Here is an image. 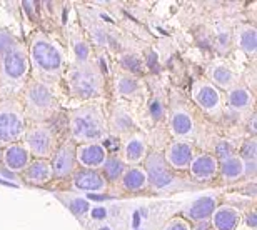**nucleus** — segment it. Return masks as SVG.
Listing matches in <instances>:
<instances>
[{"label": "nucleus", "mask_w": 257, "mask_h": 230, "mask_svg": "<svg viewBox=\"0 0 257 230\" xmlns=\"http://www.w3.org/2000/svg\"><path fill=\"white\" fill-rule=\"evenodd\" d=\"M30 79L49 87H55L64 79L65 54L64 49L44 32H35L27 45Z\"/></svg>", "instance_id": "obj_1"}, {"label": "nucleus", "mask_w": 257, "mask_h": 230, "mask_svg": "<svg viewBox=\"0 0 257 230\" xmlns=\"http://www.w3.org/2000/svg\"><path fill=\"white\" fill-rule=\"evenodd\" d=\"M30 77L27 45L15 42L0 55V100L17 99Z\"/></svg>", "instance_id": "obj_2"}, {"label": "nucleus", "mask_w": 257, "mask_h": 230, "mask_svg": "<svg viewBox=\"0 0 257 230\" xmlns=\"http://www.w3.org/2000/svg\"><path fill=\"white\" fill-rule=\"evenodd\" d=\"M69 134L75 145L97 144L109 134V122L100 104H84L69 115Z\"/></svg>", "instance_id": "obj_3"}, {"label": "nucleus", "mask_w": 257, "mask_h": 230, "mask_svg": "<svg viewBox=\"0 0 257 230\" xmlns=\"http://www.w3.org/2000/svg\"><path fill=\"white\" fill-rule=\"evenodd\" d=\"M64 75L70 94L75 99L84 100L87 104H94L97 99L104 95L105 79L95 60L85 64H70Z\"/></svg>", "instance_id": "obj_4"}, {"label": "nucleus", "mask_w": 257, "mask_h": 230, "mask_svg": "<svg viewBox=\"0 0 257 230\" xmlns=\"http://www.w3.org/2000/svg\"><path fill=\"white\" fill-rule=\"evenodd\" d=\"M20 95H22L20 104H22L25 119H30L34 124H49V120L57 115L59 97L54 87L29 79Z\"/></svg>", "instance_id": "obj_5"}, {"label": "nucleus", "mask_w": 257, "mask_h": 230, "mask_svg": "<svg viewBox=\"0 0 257 230\" xmlns=\"http://www.w3.org/2000/svg\"><path fill=\"white\" fill-rule=\"evenodd\" d=\"M27 130L22 104L17 99L0 100V149L19 144Z\"/></svg>", "instance_id": "obj_6"}, {"label": "nucleus", "mask_w": 257, "mask_h": 230, "mask_svg": "<svg viewBox=\"0 0 257 230\" xmlns=\"http://www.w3.org/2000/svg\"><path fill=\"white\" fill-rule=\"evenodd\" d=\"M22 145L27 149L32 158L49 160L57 149V134L49 124H34L27 127L22 139Z\"/></svg>", "instance_id": "obj_7"}, {"label": "nucleus", "mask_w": 257, "mask_h": 230, "mask_svg": "<svg viewBox=\"0 0 257 230\" xmlns=\"http://www.w3.org/2000/svg\"><path fill=\"white\" fill-rule=\"evenodd\" d=\"M191 99L205 115L212 119L222 117V92L210 84L209 80H195L191 89Z\"/></svg>", "instance_id": "obj_8"}, {"label": "nucleus", "mask_w": 257, "mask_h": 230, "mask_svg": "<svg viewBox=\"0 0 257 230\" xmlns=\"http://www.w3.org/2000/svg\"><path fill=\"white\" fill-rule=\"evenodd\" d=\"M146 175H147V183L156 190H166V188L172 187L176 183V172L167 165L164 160V155L161 152L152 150L147 153L146 160Z\"/></svg>", "instance_id": "obj_9"}, {"label": "nucleus", "mask_w": 257, "mask_h": 230, "mask_svg": "<svg viewBox=\"0 0 257 230\" xmlns=\"http://www.w3.org/2000/svg\"><path fill=\"white\" fill-rule=\"evenodd\" d=\"M50 167H52V175L54 178H69L72 177L79 165H77L75 158V144L70 139L62 142L57 145V149L52 153V157L49 158Z\"/></svg>", "instance_id": "obj_10"}, {"label": "nucleus", "mask_w": 257, "mask_h": 230, "mask_svg": "<svg viewBox=\"0 0 257 230\" xmlns=\"http://www.w3.org/2000/svg\"><path fill=\"white\" fill-rule=\"evenodd\" d=\"M169 130L174 140H189L195 134V122L192 114L184 105H172L169 112Z\"/></svg>", "instance_id": "obj_11"}, {"label": "nucleus", "mask_w": 257, "mask_h": 230, "mask_svg": "<svg viewBox=\"0 0 257 230\" xmlns=\"http://www.w3.org/2000/svg\"><path fill=\"white\" fill-rule=\"evenodd\" d=\"M195 155L191 140H172L164 152V160L174 172L187 170Z\"/></svg>", "instance_id": "obj_12"}, {"label": "nucleus", "mask_w": 257, "mask_h": 230, "mask_svg": "<svg viewBox=\"0 0 257 230\" xmlns=\"http://www.w3.org/2000/svg\"><path fill=\"white\" fill-rule=\"evenodd\" d=\"M72 187L79 192L85 193H105L109 188V183L102 177L99 170H90V168H77L72 173Z\"/></svg>", "instance_id": "obj_13"}, {"label": "nucleus", "mask_w": 257, "mask_h": 230, "mask_svg": "<svg viewBox=\"0 0 257 230\" xmlns=\"http://www.w3.org/2000/svg\"><path fill=\"white\" fill-rule=\"evenodd\" d=\"M109 157L105 145L102 142L97 144H82L75 145V158L77 165L80 168H90V170H100L105 158Z\"/></svg>", "instance_id": "obj_14"}, {"label": "nucleus", "mask_w": 257, "mask_h": 230, "mask_svg": "<svg viewBox=\"0 0 257 230\" xmlns=\"http://www.w3.org/2000/svg\"><path fill=\"white\" fill-rule=\"evenodd\" d=\"M149 153V144L147 139L139 132H132L122 144V153L120 158L124 160L127 167L142 165Z\"/></svg>", "instance_id": "obj_15"}, {"label": "nucleus", "mask_w": 257, "mask_h": 230, "mask_svg": "<svg viewBox=\"0 0 257 230\" xmlns=\"http://www.w3.org/2000/svg\"><path fill=\"white\" fill-rule=\"evenodd\" d=\"M187 170L195 182H210L219 175V162L212 153H195Z\"/></svg>", "instance_id": "obj_16"}, {"label": "nucleus", "mask_w": 257, "mask_h": 230, "mask_svg": "<svg viewBox=\"0 0 257 230\" xmlns=\"http://www.w3.org/2000/svg\"><path fill=\"white\" fill-rule=\"evenodd\" d=\"M217 205H219V202L214 195L199 197L197 200H194L191 205L184 210V218L192 223L210 220V217H212V213L215 208H217Z\"/></svg>", "instance_id": "obj_17"}, {"label": "nucleus", "mask_w": 257, "mask_h": 230, "mask_svg": "<svg viewBox=\"0 0 257 230\" xmlns=\"http://www.w3.org/2000/svg\"><path fill=\"white\" fill-rule=\"evenodd\" d=\"M32 160L30 153L22 144H14L5 147L2 152V165L5 167V170L14 172V173H22L27 165Z\"/></svg>", "instance_id": "obj_18"}, {"label": "nucleus", "mask_w": 257, "mask_h": 230, "mask_svg": "<svg viewBox=\"0 0 257 230\" xmlns=\"http://www.w3.org/2000/svg\"><path fill=\"white\" fill-rule=\"evenodd\" d=\"M225 104L235 114H249L254 107V95L247 87L235 85L225 92Z\"/></svg>", "instance_id": "obj_19"}, {"label": "nucleus", "mask_w": 257, "mask_h": 230, "mask_svg": "<svg viewBox=\"0 0 257 230\" xmlns=\"http://www.w3.org/2000/svg\"><path fill=\"white\" fill-rule=\"evenodd\" d=\"M22 178L30 185H45V183L52 182V167H50L49 160H42V158H32L27 168L22 172Z\"/></svg>", "instance_id": "obj_20"}, {"label": "nucleus", "mask_w": 257, "mask_h": 230, "mask_svg": "<svg viewBox=\"0 0 257 230\" xmlns=\"http://www.w3.org/2000/svg\"><path fill=\"white\" fill-rule=\"evenodd\" d=\"M144 92V85L139 77H134L131 74H117L114 77V94L119 99L132 100L141 97Z\"/></svg>", "instance_id": "obj_21"}, {"label": "nucleus", "mask_w": 257, "mask_h": 230, "mask_svg": "<svg viewBox=\"0 0 257 230\" xmlns=\"http://www.w3.org/2000/svg\"><path fill=\"white\" fill-rule=\"evenodd\" d=\"M69 49L72 52L70 64H85L95 60L94 55H92V47L89 40L84 37V34L80 30H69Z\"/></svg>", "instance_id": "obj_22"}, {"label": "nucleus", "mask_w": 257, "mask_h": 230, "mask_svg": "<svg viewBox=\"0 0 257 230\" xmlns=\"http://www.w3.org/2000/svg\"><path fill=\"white\" fill-rule=\"evenodd\" d=\"M209 82L219 90H230L239 85V75L227 64H214L209 69Z\"/></svg>", "instance_id": "obj_23"}, {"label": "nucleus", "mask_w": 257, "mask_h": 230, "mask_svg": "<svg viewBox=\"0 0 257 230\" xmlns=\"http://www.w3.org/2000/svg\"><path fill=\"white\" fill-rule=\"evenodd\" d=\"M209 222L212 230H235L240 222V212L230 205H217Z\"/></svg>", "instance_id": "obj_24"}, {"label": "nucleus", "mask_w": 257, "mask_h": 230, "mask_svg": "<svg viewBox=\"0 0 257 230\" xmlns=\"http://www.w3.org/2000/svg\"><path fill=\"white\" fill-rule=\"evenodd\" d=\"M120 188L125 190L128 193H137V192H142L146 190L149 187L147 183V175H146V170H144L142 165H136V167H127L125 172L122 173L120 177Z\"/></svg>", "instance_id": "obj_25"}, {"label": "nucleus", "mask_w": 257, "mask_h": 230, "mask_svg": "<svg viewBox=\"0 0 257 230\" xmlns=\"http://www.w3.org/2000/svg\"><path fill=\"white\" fill-rule=\"evenodd\" d=\"M235 45L245 55L254 57L257 52V29L250 24H240L234 34Z\"/></svg>", "instance_id": "obj_26"}, {"label": "nucleus", "mask_w": 257, "mask_h": 230, "mask_svg": "<svg viewBox=\"0 0 257 230\" xmlns=\"http://www.w3.org/2000/svg\"><path fill=\"white\" fill-rule=\"evenodd\" d=\"M219 175L225 183L239 182L244 177V160L237 153L219 162Z\"/></svg>", "instance_id": "obj_27"}, {"label": "nucleus", "mask_w": 257, "mask_h": 230, "mask_svg": "<svg viewBox=\"0 0 257 230\" xmlns=\"http://www.w3.org/2000/svg\"><path fill=\"white\" fill-rule=\"evenodd\" d=\"M107 122H109V129L117 132V134H128V132L134 130V125H136L131 112L122 105L114 107L110 119H107Z\"/></svg>", "instance_id": "obj_28"}, {"label": "nucleus", "mask_w": 257, "mask_h": 230, "mask_svg": "<svg viewBox=\"0 0 257 230\" xmlns=\"http://www.w3.org/2000/svg\"><path fill=\"white\" fill-rule=\"evenodd\" d=\"M127 165L124 163V160L120 158V155H109L105 158L104 165L100 167V173L102 177L105 178V182H119L122 173L125 172Z\"/></svg>", "instance_id": "obj_29"}, {"label": "nucleus", "mask_w": 257, "mask_h": 230, "mask_svg": "<svg viewBox=\"0 0 257 230\" xmlns=\"http://www.w3.org/2000/svg\"><path fill=\"white\" fill-rule=\"evenodd\" d=\"M120 65L125 69V74H131L134 77H139L142 74V62L137 55L127 54L120 59Z\"/></svg>", "instance_id": "obj_30"}, {"label": "nucleus", "mask_w": 257, "mask_h": 230, "mask_svg": "<svg viewBox=\"0 0 257 230\" xmlns=\"http://www.w3.org/2000/svg\"><path fill=\"white\" fill-rule=\"evenodd\" d=\"M237 155L242 158L244 162L255 160V158H257V142H255L254 137H250V139L242 142V145H240Z\"/></svg>", "instance_id": "obj_31"}, {"label": "nucleus", "mask_w": 257, "mask_h": 230, "mask_svg": "<svg viewBox=\"0 0 257 230\" xmlns=\"http://www.w3.org/2000/svg\"><path fill=\"white\" fill-rule=\"evenodd\" d=\"M232 155H235V152H234V147H232V144H230V142L222 140V142H219V144L215 145L214 157L217 158V162L225 160V158H229V157H232Z\"/></svg>", "instance_id": "obj_32"}, {"label": "nucleus", "mask_w": 257, "mask_h": 230, "mask_svg": "<svg viewBox=\"0 0 257 230\" xmlns=\"http://www.w3.org/2000/svg\"><path fill=\"white\" fill-rule=\"evenodd\" d=\"M15 42H17V39L14 37L12 32H9L5 27H0V55L7 52Z\"/></svg>", "instance_id": "obj_33"}, {"label": "nucleus", "mask_w": 257, "mask_h": 230, "mask_svg": "<svg viewBox=\"0 0 257 230\" xmlns=\"http://www.w3.org/2000/svg\"><path fill=\"white\" fill-rule=\"evenodd\" d=\"M162 230H191V223L184 217H174L164 225Z\"/></svg>", "instance_id": "obj_34"}, {"label": "nucleus", "mask_w": 257, "mask_h": 230, "mask_svg": "<svg viewBox=\"0 0 257 230\" xmlns=\"http://www.w3.org/2000/svg\"><path fill=\"white\" fill-rule=\"evenodd\" d=\"M244 223L249 228H252V230L257 227V213H255V210H249L247 213H244Z\"/></svg>", "instance_id": "obj_35"}, {"label": "nucleus", "mask_w": 257, "mask_h": 230, "mask_svg": "<svg viewBox=\"0 0 257 230\" xmlns=\"http://www.w3.org/2000/svg\"><path fill=\"white\" fill-rule=\"evenodd\" d=\"M255 167H257L255 160L244 162V177H254L255 175Z\"/></svg>", "instance_id": "obj_36"}, {"label": "nucleus", "mask_w": 257, "mask_h": 230, "mask_svg": "<svg viewBox=\"0 0 257 230\" xmlns=\"http://www.w3.org/2000/svg\"><path fill=\"white\" fill-rule=\"evenodd\" d=\"M191 230H212V227H210V222L209 220H205V222L194 223V225H191Z\"/></svg>", "instance_id": "obj_37"}, {"label": "nucleus", "mask_w": 257, "mask_h": 230, "mask_svg": "<svg viewBox=\"0 0 257 230\" xmlns=\"http://www.w3.org/2000/svg\"><path fill=\"white\" fill-rule=\"evenodd\" d=\"M249 127H250V134H252V137H254V135H255V117H254V114H250Z\"/></svg>", "instance_id": "obj_38"}, {"label": "nucleus", "mask_w": 257, "mask_h": 230, "mask_svg": "<svg viewBox=\"0 0 257 230\" xmlns=\"http://www.w3.org/2000/svg\"><path fill=\"white\" fill-rule=\"evenodd\" d=\"M2 152H4V149H0V165H2Z\"/></svg>", "instance_id": "obj_39"}]
</instances>
